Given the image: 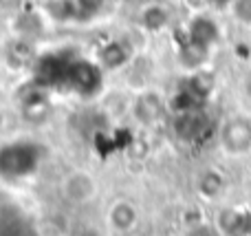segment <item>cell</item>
Returning <instances> with one entry per match:
<instances>
[{"mask_svg":"<svg viewBox=\"0 0 251 236\" xmlns=\"http://www.w3.org/2000/svg\"><path fill=\"white\" fill-rule=\"evenodd\" d=\"M35 148L31 144H13L2 148L0 153V172L11 177H20L33 170L35 166Z\"/></svg>","mask_w":251,"mask_h":236,"instance_id":"cell-1","label":"cell"}]
</instances>
